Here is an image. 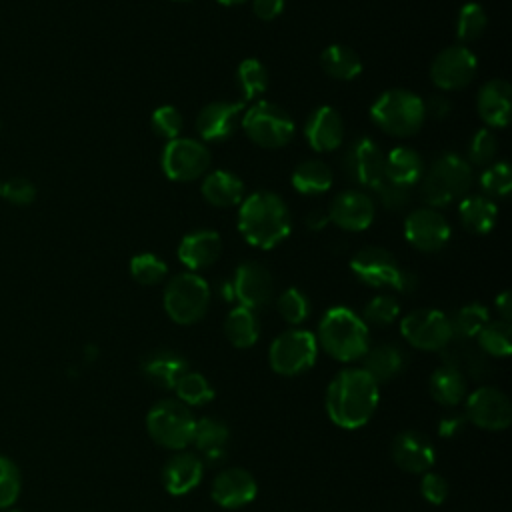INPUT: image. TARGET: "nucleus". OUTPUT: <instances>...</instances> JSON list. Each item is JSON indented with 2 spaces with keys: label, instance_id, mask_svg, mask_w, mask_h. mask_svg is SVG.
<instances>
[{
  "label": "nucleus",
  "instance_id": "39",
  "mask_svg": "<svg viewBox=\"0 0 512 512\" xmlns=\"http://www.w3.org/2000/svg\"><path fill=\"white\" fill-rule=\"evenodd\" d=\"M174 390H176V398L188 408L204 406L214 400V388L210 380L204 374L194 372L190 368L178 378Z\"/></svg>",
  "mask_w": 512,
  "mask_h": 512
},
{
  "label": "nucleus",
  "instance_id": "21",
  "mask_svg": "<svg viewBox=\"0 0 512 512\" xmlns=\"http://www.w3.org/2000/svg\"><path fill=\"white\" fill-rule=\"evenodd\" d=\"M188 370V360L172 348H154L140 360L142 376L162 390H174L178 378Z\"/></svg>",
  "mask_w": 512,
  "mask_h": 512
},
{
  "label": "nucleus",
  "instance_id": "47",
  "mask_svg": "<svg viewBox=\"0 0 512 512\" xmlns=\"http://www.w3.org/2000/svg\"><path fill=\"white\" fill-rule=\"evenodd\" d=\"M150 124H152V130L156 136L174 140L180 136L184 120H182V114L174 106H160L152 112Z\"/></svg>",
  "mask_w": 512,
  "mask_h": 512
},
{
  "label": "nucleus",
  "instance_id": "30",
  "mask_svg": "<svg viewBox=\"0 0 512 512\" xmlns=\"http://www.w3.org/2000/svg\"><path fill=\"white\" fill-rule=\"evenodd\" d=\"M422 174L424 160L416 150L408 146H396L384 156V178L392 184L410 188L422 178Z\"/></svg>",
  "mask_w": 512,
  "mask_h": 512
},
{
  "label": "nucleus",
  "instance_id": "41",
  "mask_svg": "<svg viewBox=\"0 0 512 512\" xmlns=\"http://www.w3.org/2000/svg\"><path fill=\"white\" fill-rule=\"evenodd\" d=\"M488 24V16L482 8V4L478 2H466L460 12H458V20H456V36L458 40L464 42H472L476 38H480L486 30Z\"/></svg>",
  "mask_w": 512,
  "mask_h": 512
},
{
  "label": "nucleus",
  "instance_id": "42",
  "mask_svg": "<svg viewBox=\"0 0 512 512\" xmlns=\"http://www.w3.org/2000/svg\"><path fill=\"white\" fill-rule=\"evenodd\" d=\"M130 274L132 278L138 282V284H144V286H156L160 284L166 274H168V266L162 258H158L156 254H150V252H142V254H136L132 260H130Z\"/></svg>",
  "mask_w": 512,
  "mask_h": 512
},
{
  "label": "nucleus",
  "instance_id": "6",
  "mask_svg": "<svg viewBox=\"0 0 512 512\" xmlns=\"http://www.w3.org/2000/svg\"><path fill=\"white\" fill-rule=\"evenodd\" d=\"M196 418L192 410L174 398L158 400L146 414V430L150 438L168 450H184L192 444Z\"/></svg>",
  "mask_w": 512,
  "mask_h": 512
},
{
  "label": "nucleus",
  "instance_id": "1",
  "mask_svg": "<svg viewBox=\"0 0 512 512\" xmlns=\"http://www.w3.org/2000/svg\"><path fill=\"white\" fill-rule=\"evenodd\" d=\"M378 386L364 368L340 370L326 388L324 406L328 418L344 430L362 428L378 408Z\"/></svg>",
  "mask_w": 512,
  "mask_h": 512
},
{
  "label": "nucleus",
  "instance_id": "12",
  "mask_svg": "<svg viewBox=\"0 0 512 512\" xmlns=\"http://www.w3.org/2000/svg\"><path fill=\"white\" fill-rule=\"evenodd\" d=\"M162 170L174 182H190L206 174L210 166L208 148L194 138H174L162 150Z\"/></svg>",
  "mask_w": 512,
  "mask_h": 512
},
{
  "label": "nucleus",
  "instance_id": "10",
  "mask_svg": "<svg viewBox=\"0 0 512 512\" xmlns=\"http://www.w3.org/2000/svg\"><path fill=\"white\" fill-rule=\"evenodd\" d=\"M400 332L410 346L426 352H440L452 340L448 316L434 308H420L406 314L400 322Z\"/></svg>",
  "mask_w": 512,
  "mask_h": 512
},
{
  "label": "nucleus",
  "instance_id": "59",
  "mask_svg": "<svg viewBox=\"0 0 512 512\" xmlns=\"http://www.w3.org/2000/svg\"><path fill=\"white\" fill-rule=\"evenodd\" d=\"M6 512H20V510H6Z\"/></svg>",
  "mask_w": 512,
  "mask_h": 512
},
{
  "label": "nucleus",
  "instance_id": "18",
  "mask_svg": "<svg viewBox=\"0 0 512 512\" xmlns=\"http://www.w3.org/2000/svg\"><path fill=\"white\" fill-rule=\"evenodd\" d=\"M390 454L394 464L410 474H424L436 460L430 438L418 430H402L394 436Z\"/></svg>",
  "mask_w": 512,
  "mask_h": 512
},
{
  "label": "nucleus",
  "instance_id": "60",
  "mask_svg": "<svg viewBox=\"0 0 512 512\" xmlns=\"http://www.w3.org/2000/svg\"><path fill=\"white\" fill-rule=\"evenodd\" d=\"M176 2H188V0H176Z\"/></svg>",
  "mask_w": 512,
  "mask_h": 512
},
{
  "label": "nucleus",
  "instance_id": "28",
  "mask_svg": "<svg viewBox=\"0 0 512 512\" xmlns=\"http://www.w3.org/2000/svg\"><path fill=\"white\" fill-rule=\"evenodd\" d=\"M478 114L490 128H504L510 120V84L502 78L488 80L478 92Z\"/></svg>",
  "mask_w": 512,
  "mask_h": 512
},
{
  "label": "nucleus",
  "instance_id": "33",
  "mask_svg": "<svg viewBox=\"0 0 512 512\" xmlns=\"http://www.w3.org/2000/svg\"><path fill=\"white\" fill-rule=\"evenodd\" d=\"M462 226L472 234H488L496 220L498 208L488 196H464L458 206Z\"/></svg>",
  "mask_w": 512,
  "mask_h": 512
},
{
  "label": "nucleus",
  "instance_id": "22",
  "mask_svg": "<svg viewBox=\"0 0 512 512\" xmlns=\"http://www.w3.org/2000/svg\"><path fill=\"white\" fill-rule=\"evenodd\" d=\"M204 476V462L198 454L178 450L162 468L164 490L172 496H184L192 492Z\"/></svg>",
  "mask_w": 512,
  "mask_h": 512
},
{
  "label": "nucleus",
  "instance_id": "37",
  "mask_svg": "<svg viewBox=\"0 0 512 512\" xmlns=\"http://www.w3.org/2000/svg\"><path fill=\"white\" fill-rule=\"evenodd\" d=\"M448 320H450L452 338L472 340L490 322V314H488L486 306L472 302V304L458 308L452 316H448Z\"/></svg>",
  "mask_w": 512,
  "mask_h": 512
},
{
  "label": "nucleus",
  "instance_id": "7",
  "mask_svg": "<svg viewBox=\"0 0 512 512\" xmlns=\"http://www.w3.org/2000/svg\"><path fill=\"white\" fill-rule=\"evenodd\" d=\"M208 306L210 286L196 272L176 274L164 288V310L176 324H196L204 318Z\"/></svg>",
  "mask_w": 512,
  "mask_h": 512
},
{
  "label": "nucleus",
  "instance_id": "5",
  "mask_svg": "<svg viewBox=\"0 0 512 512\" xmlns=\"http://www.w3.org/2000/svg\"><path fill=\"white\" fill-rule=\"evenodd\" d=\"M422 176L420 196L432 208L448 206L450 202L464 198L472 186L470 162L454 152H444L434 158Z\"/></svg>",
  "mask_w": 512,
  "mask_h": 512
},
{
  "label": "nucleus",
  "instance_id": "2",
  "mask_svg": "<svg viewBox=\"0 0 512 512\" xmlns=\"http://www.w3.org/2000/svg\"><path fill=\"white\" fill-rule=\"evenodd\" d=\"M238 230L256 248H276L290 234V212L284 200L268 190H260L242 200Z\"/></svg>",
  "mask_w": 512,
  "mask_h": 512
},
{
  "label": "nucleus",
  "instance_id": "27",
  "mask_svg": "<svg viewBox=\"0 0 512 512\" xmlns=\"http://www.w3.org/2000/svg\"><path fill=\"white\" fill-rule=\"evenodd\" d=\"M442 362L446 366L456 368L464 378L472 380H484L490 376V360L488 356L478 348L472 340H458L452 338L442 350H440Z\"/></svg>",
  "mask_w": 512,
  "mask_h": 512
},
{
  "label": "nucleus",
  "instance_id": "32",
  "mask_svg": "<svg viewBox=\"0 0 512 512\" xmlns=\"http://www.w3.org/2000/svg\"><path fill=\"white\" fill-rule=\"evenodd\" d=\"M430 394L438 404L454 408L466 398L468 380L456 368L442 364L430 376Z\"/></svg>",
  "mask_w": 512,
  "mask_h": 512
},
{
  "label": "nucleus",
  "instance_id": "13",
  "mask_svg": "<svg viewBox=\"0 0 512 512\" xmlns=\"http://www.w3.org/2000/svg\"><path fill=\"white\" fill-rule=\"evenodd\" d=\"M478 60L464 44H452L438 52L430 66V78L440 90H460L476 76Z\"/></svg>",
  "mask_w": 512,
  "mask_h": 512
},
{
  "label": "nucleus",
  "instance_id": "46",
  "mask_svg": "<svg viewBox=\"0 0 512 512\" xmlns=\"http://www.w3.org/2000/svg\"><path fill=\"white\" fill-rule=\"evenodd\" d=\"M20 488L22 480L18 466L10 458L0 456V510L10 508L18 500Z\"/></svg>",
  "mask_w": 512,
  "mask_h": 512
},
{
  "label": "nucleus",
  "instance_id": "56",
  "mask_svg": "<svg viewBox=\"0 0 512 512\" xmlns=\"http://www.w3.org/2000/svg\"><path fill=\"white\" fill-rule=\"evenodd\" d=\"M328 222H330L328 212L322 210V208H316V210H312V212L306 216V226H308V230H312V232L322 230Z\"/></svg>",
  "mask_w": 512,
  "mask_h": 512
},
{
  "label": "nucleus",
  "instance_id": "26",
  "mask_svg": "<svg viewBox=\"0 0 512 512\" xmlns=\"http://www.w3.org/2000/svg\"><path fill=\"white\" fill-rule=\"evenodd\" d=\"M222 254V238L214 230H196L186 234L178 246V260L190 270L198 272L212 266Z\"/></svg>",
  "mask_w": 512,
  "mask_h": 512
},
{
  "label": "nucleus",
  "instance_id": "61",
  "mask_svg": "<svg viewBox=\"0 0 512 512\" xmlns=\"http://www.w3.org/2000/svg\"><path fill=\"white\" fill-rule=\"evenodd\" d=\"M0 184H2V182H0Z\"/></svg>",
  "mask_w": 512,
  "mask_h": 512
},
{
  "label": "nucleus",
  "instance_id": "54",
  "mask_svg": "<svg viewBox=\"0 0 512 512\" xmlns=\"http://www.w3.org/2000/svg\"><path fill=\"white\" fill-rule=\"evenodd\" d=\"M252 8L260 20H274L284 10V0H254Z\"/></svg>",
  "mask_w": 512,
  "mask_h": 512
},
{
  "label": "nucleus",
  "instance_id": "36",
  "mask_svg": "<svg viewBox=\"0 0 512 512\" xmlns=\"http://www.w3.org/2000/svg\"><path fill=\"white\" fill-rule=\"evenodd\" d=\"M320 64L322 70L334 80H352L362 72L360 56L344 44L328 46L320 56Z\"/></svg>",
  "mask_w": 512,
  "mask_h": 512
},
{
  "label": "nucleus",
  "instance_id": "20",
  "mask_svg": "<svg viewBox=\"0 0 512 512\" xmlns=\"http://www.w3.org/2000/svg\"><path fill=\"white\" fill-rule=\"evenodd\" d=\"M326 212L330 222H334L338 228L348 232H362L372 224L376 208L368 194L360 190H344L336 194Z\"/></svg>",
  "mask_w": 512,
  "mask_h": 512
},
{
  "label": "nucleus",
  "instance_id": "49",
  "mask_svg": "<svg viewBox=\"0 0 512 512\" xmlns=\"http://www.w3.org/2000/svg\"><path fill=\"white\" fill-rule=\"evenodd\" d=\"M0 196L14 206H28L36 198V188L30 180L16 176L0 184Z\"/></svg>",
  "mask_w": 512,
  "mask_h": 512
},
{
  "label": "nucleus",
  "instance_id": "34",
  "mask_svg": "<svg viewBox=\"0 0 512 512\" xmlns=\"http://www.w3.org/2000/svg\"><path fill=\"white\" fill-rule=\"evenodd\" d=\"M332 170L326 162L310 158L300 162L292 172V186L296 192L306 196L324 194L332 186Z\"/></svg>",
  "mask_w": 512,
  "mask_h": 512
},
{
  "label": "nucleus",
  "instance_id": "4",
  "mask_svg": "<svg viewBox=\"0 0 512 512\" xmlns=\"http://www.w3.org/2000/svg\"><path fill=\"white\" fill-rule=\"evenodd\" d=\"M370 116L382 132L408 138L416 134L426 120L424 100L406 88H392L372 102Z\"/></svg>",
  "mask_w": 512,
  "mask_h": 512
},
{
  "label": "nucleus",
  "instance_id": "43",
  "mask_svg": "<svg viewBox=\"0 0 512 512\" xmlns=\"http://www.w3.org/2000/svg\"><path fill=\"white\" fill-rule=\"evenodd\" d=\"M276 310L284 322L296 326L308 318L310 302H308L306 294L300 292L298 288H286L276 300Z\"/></svg>",
  "mask_w": 512,
  "mask_h": 512
},
{
  "label": "nucleus",
  "instance_id": "45",
  "mask_svg": "<svg viewBox=\"0 0 512 512\" xmlns=\"http://www.w3.org/2000/svg\"><path fill=\"white\" fill-rule=\"evenodd\" d=\"M400 314V302L392 294H378L364 306V322L374 326H388Z\"/></svg>",
  "mask_w": 512,
  "mask_h": 512
},
{
  "label": "nucleus",
  "instance_id": "19",
  "mask_svg": "<svg viewBox=\"0 0 512 512\" xmlns=\"http://www.w3.org/2000/svg\"><path fill=\"white\" fill-rule=\"evenodd\" d=\"M258 494V484L254 476L238 466L224 468L210 486L212 500L226 510H236L250 504Z\"/></svg>",
  "mask_w": 512,
  "mask_h": 512
},
{
  "label": "nucleus",
  "instance_id": "50",
  "mask_svg": "<svg viewBox=\"0 0 512 512\" xmlns=\"http://www.w3.org/2000/svg\"><path fill=\"white\" fill-rule=\"evenodd\" d=\"M372 190L386 210H402L410 202V188L392 184L386 178H382Z\"/></svg>",
  "mask_w": 512,
  "mask_h": 512
},
{
  "label": "nucleus",
  "instance_id": "8",
  "mask_svg": "<svg viewBox=\"0 0 512 512\" xmlns=\"http://www.w3.org/2000/svg\"><path fill=\"white\" fill-rule=\"evenodd\" d=\"M242 130L260 148H282L292 140L296 126L282 106L262 100L244 112Z\"/></svg>",
  "mask_w": 512,
  "mask_h": 512
},
{
  "label": "nucleus",
  "instance_id": "51",
  "mask_svg": "<svg viewBox=\"0 0 512 512\" xmlns=\"http://www.w3.org/2000/svg\"><path fill=\"white\" fill-rule=\"evenodd\" d=\"M418 488H420L422 498L432 506H438L448 498V482L444 476H440L436 472H430V470L424 472Z\"/></svg>",
  "mask_w": 512,
  "mask_h": 512
},
{
  "label": "nucleus",
  "instance_id": "17",
  "mask_svg": "<svg viewBox=\"0 0 512 512\" xmlns=\"http://www.w3.org/2000/svg\"><path fill=\"white\" fill-rule=\"evenodd\" d=\"M350 270L366 286L394 288L402 268L388 250L380 246H366L352 256Z\"/></svg>",
  "mask_w": 512,
  "mask_h": 512
},
{
  "label": "nucleus",
  "instance_id": "35",
  "mask_svg": "<svg viewBox=\"0 0 512 512\" xmlns=\"http://www.w3.org/2000/svg\"><path fill=\"white\" fill-rule=\"evenodd\" d=\"M224 334L228 342L236 348L254 346L260 336V322L254 310H248L244 306L232 308L224 320Z\"/></svg>",
  "mask_w": 512,
  "mask_h": 512
},
{
  "label": "nucleus",
  "instance_id": "57",
  "mask_svg": "<svg viewBox=\"0 0 512 512\" xmlns=\"http://www.w3.org/2000/svg\"><path fill=\"white\" fill-rule=\"evenodd\" d=\"M494 304H496V310L500 314V320L510 322V318H512V298H510V292L504 290L502 294H498Z\"/></svg>",
  "mask_w": 512,
  "mask_h": 512
},
{
  "label": "nucleus",
  "instance_id": "14",
  "mask_svg": "<svg viewBox=\"0 0 512 512\" xmlns=\"http://www.w3.org/2000/svg\"><path fill=\"white\" fill-rule=\"evenodd\" d=\"M342 168L354 184L374 188L384 178V154L374 140L360 136L344 152Z\"/></svg>",
  "mask_w": 512,
  "mask_h": 512
},
{
  "label": "nucleus",
  "instance_id": "38",
  "mask_svg": "<svg viewBox=\"0 0 512 512\" xmlns=\"http://www.w3.org/2000/svg\"><path fill=\"white\" fill-rule=\"evenodd\" d=\"M478 348L486 356L506 358L512 352V328L506 320H490L476 336Z\"/></svg>",
  "mask_w": 512,
  "mask_h": 512
},
{
  "label": "nucleus",
  "instance_id": "53",
  "mask_svg": "<svg viewBox=\"0 0 512 512\" xmlns=\"http://www.w3.org/2000/svg\"><path fill=\"white\" fill-rule=\"evenodd\" d=\"M450 110H452V104L444 96H430L424 102L426 116H432L434 120H444L450 114Z\"/></svg>",
  "mask_w": 512,
  "mask_h": 512
},
{
  "label": "nucleus",
  "instance_id": "31",
  "mask_svg": "<svg viewBox=\"0 0 512 512\" xmlns=\"http://www.w3.org/2000/svg\"><path fill=\"white\" fill-rule=\"evenodd\" d=\"M200 192L204 200L216 208H230L244 200L242 180L228 170H214L206 174Z\"/></svg>",
  "mask_w": 512,
  "mask_h": 512
},
{
  "label": "nucleus",
  "instance_id": "48",
  "mask_svg": "<svg viewBox=\"0 0 512 512\" xmlns=\"http://www.w3.org/2000/svg\"><path fill=\"white\" fill-rule=\"evenodd\" d=\"M496 150H498L496 136L492 134V130L482 128L472 136L468 144V160L476 166H488L494 160Z\"/></svg>",
  "mask_w": 512,
  "mask_h": 512
},
{
  "label": "nucleus",
  "instance_id": "55",
  "mask_svg": "<svg viewBox=\"0 0 512 512\" xmlns=\"http://www.w3.org/2000/svg\"><path fill=\"white\" fill-rule=\"evenodd\" d=\"M416 286H418V276H416L414 272L402 268L400 274H398V280H396L394 290L400 292V294H410V292L416 290Z\"/></svg>",
  "mask_w": 512,
  "mask_h": 512
},
{
  "label": "nucleus",
  "instance_id": "24",
  "mask_svg": "<svg viewBox=\"0 0 512 512\" xmlns=\"http://www.w3.org/2000/svg\"><path fill=\"white\" fill-rule=\"evenodd\" d=\"M230 440V428L224 420L214 416H204L196 420L192 444L198 448V456L204 466H220L226 462V446Z\"/></svg>",
  "mask_w": 512,
  "mask_h": 512
},
{
  "label": "nucleus",
  "instance_id": "25",
  "mask_svg": "<svg viewBox=\"0 0 512 512\" xmlns=\"http://www.w3.org/2000/svg\"><path fill=\"white\" fill-rule=\"evenodd\" d=\"M304 136L312 150L332 152L344 140V122L342 116L332 106L316 108L304 126Z\"/></svg>",
  "mask_w": 512,
  "mask_h": 512
},
{
  "label": "nucleus",
  "instance_id": "23",
  "mask_svg": "<svg viewBox=\"0 0 512 512\" xmlns=\"http://www.w3.org/2000/svg\"><path fill=\"white\" fill-rule=\"evenodd\" d=\"M244 102H210L196 116V130L208 142H220L232 136Z\"/></svg>",
  "mask_w": 512,
  "mask_h": 512
},
{
  "label": "nucleus",
  "instance_id": "58",
  "mask_svg": "<svg viewBox=\"0 0 512 512\" xmlns=\"http://www.w3.org/2000/svg\"><path fill=\"white\" fill-rule=\"evenodd\" d=\"M220 4H224V6H236V4H242V2H246V0H218Z\"/></svg>",
  "mask_w": 512,
  "mask_h": 512
},
{
  "label": "nucleus",
  "instance_id": "3",
  "mask_svg": "<svg viewBox=\"0 0 512 512\" xmlns=\"http://www.w3.org/2000/svg\"><path fill=\"white\" fill-rule=\"evenodd\" d=\"M322 350L340 362H354L370 348L366 322L346 306H334L324 312L318 324V338Z\"/></svg>",
  "mask_w": 512,
  "mask_h": 512
},
{
  "label": "nucleus",
  "instance_id": "11",
  "mask_svg": "<svg viewBox=\"0 0 512 512\" xmlns=\"http://www.w3.org/2000/svg\"><path fill=\"white\" fill-rule=\"evenodd\" d=\"M464 400H466L464 416L470 424L490 432H500L510 426L512 422L510 400L496 386H478L472 392H468Z\"/></svg>",
  "mask_w": 512,
  "mask_h": 512
},
{
  "label": "nucleus",
  "instance_id": "40",
  "mask_svg": "<svg viewBox=\"0 0 512 512\" xmlns=\"http://www.w3.org/2000/svg\"><path fill=\"white\" fill-rule=\"evenodd\" d=\"M236 80L244 100H256L260 94L266 92L270 76L266 66L256 58H246L240 62L236 70Z\"/></svg>",
  "mask_w": 512,
  "mask_h": 512
},
{
  "label": "nucleus",
  "instance_id": "29",
  "mask_svg": "<svg viewBox=\"0 0 512 512\" xmlns=\"http://www.w3.org/2000/svg\"><path fill=\"white\" fill-rule=\"evenodd\" d=\"M362 360V368L376 380V384L396 378L404 372L408 364L406 352L396 344H378L374 348H368Z\"/></svg>",
  "mask_w": 512,
  "mask_h": 512
},
{
  "label": "nucleus",
  "instance_id": "15",
  "mask_svg": "<svg viewBox=\"0 0 512 512\" xmlns=\"http://www.w3.org/2000/svg\"><path fill=\"white\" fill-rule=\"evenodd\" d=\"M230 282L234 290V300H238L240 306L248 310H260L272 300L274 280L270 270L260 262H242Z\"/></svg>",
  "mask_w": 512,
  "mask_h": 512
},
{
  "label": "nucleus",
  "instance_id": "44",
  "mask_svg": "<svg viewBox=\"0 0 512 512\" xmlns=\"http://www.w3.org/2000/svg\"><path fill=\"white\" fill-rule=\"evenodd\" d=\"M480 188L486 196L504 198L512 188V172L508 162H494L480 174Z\"/></svg>",
  "mask_w": 512,
  "mask_h": 512
},
{
  "label": "nucleus",
  "instance_id": "9",
  "mask_svg": "<svg viewBox=\"0 0 512 512\" xmlns=\"http://www.w3.org/2000/svg\"><path fill=\"white\" fill-rule=\"evenodd\" d=\"M318 356L316 336L308 330H286L274 338L268 350L270 368L280 376H298L310 370Z\"/></svg>",
  "mask_w": 512,
  "mask_h": 512
},
{
  "label": "nucleus",
  "instance_id": "52",
  "mask_svg": "<svg viewBox=\"0 0 512 512\" xmlns=\"http://www.w3.org/2000/svg\"><path fill=\"white\" fill-rule=\"evenodd\" d=\"M466 416L464 412H446L440 420H438V434L442 438H454L458 436L464 426H466Z\"/></svg>",
  "mask_w": 512,
  "mask_h": 512
},
{
  "label": "nucleus",
  "instance_id": "16",
  "mask_svg": "<svg viewBox=\"0 0 512 512\" xmlns=\"http://www.w3.org/2000/svg\"><path fill=\"white\" fill-rule=\"evenodd\" d=\"M404 236L420 252H438L450 240V224L438 210L418 208L406 216Z\"/></svg>",
  "mask_w": 512,
  "mask_h": 512
}]
</instances>
